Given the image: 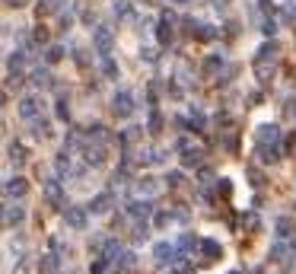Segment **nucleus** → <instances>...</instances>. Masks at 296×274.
<instances>
[{"instance_id":"nucleus-21","label":"nucleus","mask_w":296,"mask_h":274,"mask_svg":"<svg viewBox=\"0 0 296 274\" xmlns=\"http://www.w3.org/2000/svg\"><path fill=\"white\" fill-rule=\"evenodd\" d=\"M32 83H36V86H48V83H51V76H48V70H42V67H38V70H36V74H32Z\"/></svg>"},{"instance_id":"nucleus-15","label":"nucleus","mask_w":296,"mask_h":274,"mask_svg":"<svg viewBox=\"0 0 296 274\" xmlns=\"http://www.w3.org/2000/svg\"><path fill=\"white\" fill-rule=\"evenodd\" d=\"M6 64H10V70H13V74H20V70H22V64H26V51H13Z\"/></svg>"},{"instance_id":"nucleus-22","label":"nucleus","mask_w":296,"mask_h":274,"mask_svg":"<svg viewBox=\"0 0 296 274\" xmlns=\"http://www.w3.org/2000/svg\"><path fill=\"white\" fill-rule=\"evenodd\" d=\"M118 262H121V268H134V264H137V255H134V252H121Z\"/></svg>"},{"instance_id":"nucleus-23","label":"nucleus","mask_w":296,"mask_h":274,"mask_svg":"<svg viewBox=\"0 0 296 274\" xmlns=\"http://www.w3.org/2000/svg\"><path fill=\"white\" fill-rule=\"evenodd\" d=\"M22 217H26V210H22V208H13V210H6V224H20Z\"/></svg>"},{"instance_id":"nucleus-1","label":"nucleus","mask_w":296,"mask_h":274,"mask_svg":"<svg viewBox=\"0 0 296 274\" xmlns=\"http://www.w3.org/2000/svg\"><path fill=\"white\" fill-rule=\"evenodd\" d=\"M92 45H96V51H99L102 58L112 54V45H115V38H112V29H108V26H99V29L92 32Z\"/></svg>"},{"instance_id":"nucleus-6","label":"nucleus","mask_w":296,"mask_h":274,"mask_svg":"<svg viewBox=\"0 0 296 274\" xmlns=\"http://www.w3.org/2000/svg\"><path fill=\"white\" fill-rule=\"evenodd\" d=\"M64 220H67V226L83 230V226H86V210H83V208H67V210H64Z\"/></svg>"},{"instance_id":"nucleus-36","label":"nucleus","mask_w":296,"mask_h":274,"mask_svg":"<svg viewBox=\"0 0 296 274\" xmlns=\"http://www.w3.org/2000/svg\"><path fill=\"white\" fill-rule=\"evenodd\" d=\"M191 124H194V128H204V115H201V112H191Z\"/></svg>"},{"instance_id":"nucleus-26","label":"nucleus","mask_w":296,"mask_h":274,"mask_svg":"<svg viewBox=\"0 0 296 274\" xmlns=\"http://www.w3.org/2000/svg\"><path fill=\"white\" fill-rule=\"evenodd\" d=\"M54 166H58V172H67V169H70V156H67V153H60V156L54 160Z\"/></svg>"},{"instance_id":"nucleus-37","label":"nucleus","mask_w":296,"mask_h":274,"mask_svg":"<svg viewBox=\"0 0 296 274\" xmlns=\"http://www.w3.org/2000/svg\"><path fill=\"white\" fill-rule=\"evenodd\" d=\"M106 268H108V262H106V258H99V262H96V264H92V274H102V271H106Z\"/></svg>"},{"instance_id":"nucleus-42","label":"nucleus","mask_w":296,"mask_h":274,"mask_svg":"<svg viewBox=\"0 0 296 274\" xmlns=\"http://www.w3.org/2000/svg\"><path fill=\"white\" fill-rule=\"evenodd\" d=\"M226 4V0H214V6H223Z\"/></svg>"},{"instance_id":"nucleus-32","label":"nucleus","mask_w":296,"mask_h":274,"mask_svg":"<svg viewBox=\"0 0 296 274\" xmlns=\"http://www.w3.org/2000/svg\"><path fill=\"white\" fill-rule=\"evenodd\" d=\"M42 268H45V271H54V268H58V258H54V255H45V262H42Z\"/></svg>"},{"instance_id":"nucleus-13","label":"nucleus","mask_w":296,"mask_h":274,"mask_svg":"<svg viewBox=\"0 0 296 274\" xmlns=\"http://www.w3.org/2000/svg\"><path fill=\"white\" fill-rule=\"evenodd\" d=\"M258 156H261V162H274L277 160V144H258Z\"/></svg>"},{"instance_id":"nucleus-33","label":"nucleus","mask_w":296,"mask_h":274,"mask_svg":"<svg viewBox=\"0 0 296 274\" xmlns=\"http://www.w3.org/2000/svg\"><path fill=\"white\" fill-rule=\"evenodd\" d=\"M36 137H48V122H36Z\"/></svg>"},{"instance_id":"nucleus-14","label":"nucleus","mask_w":296,"mask_h":274,"mask_svg":"<svg viewBox=\"0 0 296 274\" xmlns=\"http://www.w3.org/2000/svg\"><path fill=\"white\" fill-rule=\"evenodd\" d=\"M201 252L207 258H216L220 255V242H214V239H201Z\"/></svg>"},{"instance_id":"nucleus-31","label":"nucleus","mask_w":296,"mask_h":274,"mask_svg":"<svg viewBox=\"0 0 296 274\" xmlns=\"http://www.w3.org/2000/svg\"><path fill=\"white\" fill-rule=\"evenodd\" d=\"M284 255H286V249H284L280 242H277L274 249H271V258H274V262H284Z\"/></svg>"},{"instance_id":"nucleus-17","label":"nucleus","mask_w":296,"mask_h":274,"mask_svg":"<svg viewBox=\"0 0 296 274\" xmlns=\"http://www.w3.org/2000/svg\"><path fill=\"white\" fill-rule=\"evenodd\" d=\"M118 255H121V246L115 242V239H108L106 242V262H118Z\"/></svg>"},{"instance_id":"nucleus-30","label":"nucleus","mask_w":296,"mask_h":274,"mask_svg":"<svg viewBox=\"0 0 296 274\" xmlns=\"http://www.w3.org/2000/svg\"><path fill=\"white\" fill-rule=\"evenodd\" d=\"M220 64H223V58H220V54H214L210 61L204 64V70H207V74H214V70H216V67H220Z\"/></svg>"},{"instance_id":"nucleus-41","label":"nucleus","mask_w":296,"mask_h":274,"mask_svg":"<svg viewBox=\"0 0 296 274\" xmlns=\"http://www.w3.org/2000/svg\"><path fill=\"white\" fill-rule=\"evenodd\" d=\"M4 102H6V92H4V90H0V108H4Z\"/></svg>"},{"instance_id":"nucleus-10","label":"nucleus","mask_w":296,"mask_h":274,"mask_svg":"<svg viewBox=\"0 0 296 274\" xmlns=\"http://www.w3.org/2000/svg\"><path fill=\"white\" fill-rule=\"evenodd\" d=\"M112 208V192H102V194H96V198L90 201V210L92 214H106Z\"/></svg>"},{"instance_id":"nucleus-18","label":"nucleus","mask_w":296,"mask_h":274,"mask_svg":"<svg viewBox=\"0 0 296 274\" xmlns=\"http://www.w3.org/2000/svg\"><path fill=\"white\" fill-rule=\"evenodd\" d=\"M10 160L16 162V166H22V162H26V147H22V144H13V147H10Z\"/></svg>"},{"instance_id":"nucleus-38","label":"nucleus","mask_w":296,"mask_h":274,"mask_svg":"<svg viewBox=\"0 0 296 274\" xmlns=\"http://www.w3.org/2000/svg\"><path fill=\"white\" fill-rule=\"evenodd\" d=\"M156 226H169V214H156Z\"/></svg>"},{"instance_id":"nucleus-16","label":"nucleus","mask_w":296,"mask_h":274,"mask_svg":"<svg viewBox=\"0 0 296 274\" xmlns=\"http://www.w3.org/2000/svg\"><path fill=\"white\" fill-rule=\"evenodd\" d=\"M293 230H296V224H293L290 217H280V220H277V236H290Z\"/></svg>"},{"instance_id":"nucleus-19","label":"nucleus","mask_w":296,"mask_h":274,"mask_svg":"<svg viewBox=\"0 0 296 274\" xmlns=\"http://www.w3.org/2000/svg\"><path fill=\"white\" fill-rule=\"evenodd\" d=\"M182 150H185V156H182L185 166H198L201 162V150H188V147H182Z\"/></svg>"},{"instance_id":"nucleus-28","label":"nucleus","mask_w":296,"mask_h":274,"mask_svg":"<svg viewBox=\"0 0 296 274\" xmlns=\"http://www.w3.org/2000/svg\"><path fill=\"white\" fill-rule=\"evenodd\" d=\"M198 29H201V32H198V38H204V42H210V38L216 36V32H214V26H198Z\"/></svg>"},{"instance_id":"nucleus-24","label":"nucleus","mask_w":296,"mask_h":274,"mask_svg":"<svg viewBox=\"0 0 296 274\" xmlns=\"http://www.w3.org/2000/svg\"><path fill=\"white\" fill-rule=\"evenodd\" d=\"M102 70H106V76H118V64L112 61V58H106V61H102Z\"/></svg>"},{"instance_id":"nucleus-11","label":"nucleus","mask_w":296,"mask_h":274,"mask_svg":"<svg viewBox=\"0 0 296 274\" xmlns=\"http://www.w3.org/2000/svg\"><path fill=\"white\" fill-rule=\"evenodd\" d=\"M26 192H29V182H26V178H10V182H6V194H10V198H22Z\"/></svg>"},{"instance_id":"nucleus-27","label":"nucleus","mask_w":296,"mask_h":274,"mask_svg":"<svg viewBox=\"0 0 296 274\" xmlns=\"http://www.w3.org/2000/svg\"><path fill=\"white\" fill-rule=\"evenodd\" d=\"M160 128H162V118H160V112H153L150 115V134H160Z\"/></svg>"},{"instance_id":"nucleus-35","label":"nucleus","mask_w":296,"mask_h":274,"mask_svg":"<svg viewBox=\"0 0 296 274\" xmlns=\"http://www.w3.org/2000/svg\"><path fill=\"white\" fill-rule=\"evenodd\" d=\"M166 182H169L172 188H178V185H182V172H169V178H166Z\"/></svg>"},{"instance_id":"nucleus-8","label":"nucleus","mask_w":296,"mask_h":274,"mask_svg":"<svg viewBox=\"0 0 296 274\" xmlns=\"http://www.w3.org/2000/svg\"><path fill=\"white\" fill-rule=\"evenodd\" d=\"M156 38H160V45H169L172 42V16L169 13L160 20V26H156Z\"/></svg>"},{"instance_id":"nucleus-3","label":"nucleus","mask_w":296,"mask_h":274,"mask_svg":"<svg viewBox=\"0 0 296 274\" xmlns=\"http://www.w3.org/2000/svg\"><path fill=\"white\" fill-rule=\"evenodd\" d=\"M128 214H130V217H134V220H146V217H150V214H153V204L150 201H130L128 204Z\"/></svg>"},{"instance_id":"nucleus-12","label":"nucleus","mask_w":296,"mask_h":274,"mask_svg":"<svg viewBox=\"0 0 296 274\" xmlns=\"http://www.w3.org/2000/svg\"><path fill=\"white\" fill-rule=\"evenodd\" d=\"M86 162H90V166H102V162H106V150L102 147H86Z\"/></svg>"},{"instance_id":"nucleus-40","label":"nucleus","mask_w":296,"mask_h":274,"mask_svg":"<svg viewBox=\"0 0 296 274\" xmlns=\"http://www.w3.org/2000/svg\"><path fill=\"white\" fill-rule=\"evenodd\" d=\"M261 32H264V36H274V32H277V26H274L271 20H268V22H264V29H261Z\"/></svg>"},{"instance_id":"nucleus-9","label":"nucleus","mask_w":296,"mask_h":274,"mask_svg":"<svg viewBox=\"0 0 296 274\" xmlns=\"http://www.w3.org/2000/svg\"><path fill=\"white\" fill-rule=\"evenodd\" d=\"M45 198L54 204V208H60L64 204V192H60V185H58V178H51V182H45Z\"/></svg>"},{"instance_id":"nucleus-7","label":"nucleus","mask_w":296,"mask_h":274,"mask_svg":"<svg viewBox=\"0 0 296 274\" xmlns=\"http://www.w3.org/2000/svg\"><path fill=\"white\" fill-rule=\"evenodd\" d=\"M258 144H280V128L277 124H261L258 128Z\"/></svg>"},{"instance_id":"nucleus-25","label":"nucleus","mask_w":296,"mask_h":274,"mask_svg":"<svg viewBox=\"0 0 296 274\" xmlns=\"http://www.w3.org/2000/svg\"><path fill=\"white\" fill-rule=\"evenodd\" d=\"M54 112H58V118H60V122H67V118H70V108H67V99H60V102H58V108H54Z\"/></svg>"},{"instance_id":"nucleus-20","label":"nucleus","mask_w":296,"mask_h":274,"mask_svg":"<svg viewBox=\"0 0 296 274\" xmlns=\"http://www.w3.org/2000/svg\"><path fill=\"white\" fill-rule=\"evenodd\" d=\"M60 58H64V48H60V45H51V48L45 51V61H48V64H54V61H60Z\"/></svg>"},{"instance_id":"nucleus-43","label":"nucleus","mask_w":296,"mask_h":274,"mask_svg":"<svg viewBox=\"0 0 296 274\" xmlns=\"http://www.w3.org/2000/svg\"><path fill=\"white\" fill-rule=\"evenodd\" d=\"M293 252H296V242H293Z\"/></svg>"},{"instance_id":"nucleus-39","label":"nucleus","mask_w":296,"mask_h":274,"mask_svg":"<svg viewBox=\"0 0 296 274\" xmlns=\"http://www.w3.org/2000/svg\"><path fill=\"white\" fill-rule=\"evenodd\" d=\"M182 249H194V236H182Z\"/></svg>"},{"instance_id":"nucleus-29","label":"nucleus","mask_w":296,"mask_h":274,"mask_svg":"<svg viewBox=\"0 0 296 274\" xmlns=\"http://www.w3.org/2000/svg\"><path fill=\"white\" fill-rule=\"evenodd\" d=\"M162 160H166V156H162V150H150V153H146V162H153V166H160Z\"/></svg>"},{"instance_id":"nucleus-2","label":"nucleus","mask_w":296,"mask_h":274,"mask_svg":"<svg viewBox=\"0 0 296 274\" xmlns=\"http://www.w3.org/2000/svg\"><path fill=\"white\" fill-rule=\"evenodd\" d=\"M112 112H115L118 118H128V115H134V96H130L128 90L115 92V99H112Z\"/></svg>"},{"instance_id":"nucleus-4","label":"nucleus","mask_w":296,"mask_h":274,"mask_svg":"<svg viewBox=\"0 0 296 274\" xmlns=\"http://www.w3.org/2000/svg\"><path fill=\"white\" fill-rule=\"evenodd\" d=\"M38 112H42V106H38V99H36V96H26V99L20 102V115L26 118V122L38 118Z\"/></svg>"},{"instance_id":"nucleus-34","label":"nucleus","mask_w":296,"mask_h":274,"mask_svg":"<svg viewBox=\"0 0 296 274\" xmlns=\"http://www.w3.org/2000/svg\"><path fill=\"white\" fill-rule=\"evenodd\" d=\"M140 192H146V194H153V192H156L153 178H144V182H140Z\"/></svg>"},{"instance_id":"nucleus-5","label":"nucleus","mask_w":296,"mask_h":274,"mask_svg":"<svg viewBox=\"0 0 296 274\" xmlns=\"http://www.w3.org/2000/svg\"><path fill=\"white\" fill-rule=\"evenodd\" d=\"M153 258H156V264H172V262H176V249H172L169 242H156Z\"/></svg>"}]
</instances>
